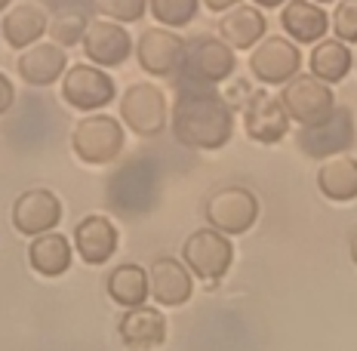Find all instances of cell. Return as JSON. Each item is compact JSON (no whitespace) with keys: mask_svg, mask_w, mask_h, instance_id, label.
<instances>
[{"mask_svg":"<svg viewBox=\"0 0 357 351\" xmlns=\"http://www.w3.org/2000/svg\"><path fill=\"white\" fill-rule=\"evenodd\" d=\"M169 126L178 145L219 151L234 136V111L215 87H178Z\"/></svg>","mask_w":357,"mask_h":351,"instance_id":"1","label":"cell"},{"mask_svg":"<svg viewBox=\"0 0 357 351\" xmlns=\"http://www.w3.org/2000/svg\"><path fill=\"white\" fill-rule=\"evenodd\" d=\"M237 56L222 37L191 34L185 40V59L178 71V87H219L234 77Z\"/></svg>","mask_w":357,"mask_h":351,"instance_id":"2","label":"cell"},{"mask_svg":"<svg viewBox=\"0 0 357 351\" xmlns=\"http://www.w3.org/2000/svg\"><path fill=\"white\" fill-rule=\"evenodd\" d=\"M123 124L102 111L80 117L71 130V151L89 167H105V163L117 160L123 151Z\"/></svg>","mask_w":357,"mask_h":351,"instance_id":"3","label":"cell"},{"mask_svg":"<svg viewBox=\"0 0 357 351\" xmlns=\"http://www.w3.org/2000/svg\"><path fill=\"white\" fill-rule=\"evenodd\" d=\"M354 139H357V121L351 117V108H342V105H336V111L326 114L324 121L311 126H299V133H296L299 151L314 160L345 154L354 145Z\"/></svg>","mask_w":357,"mask_h":351,"instance_id":"4","label":"cell"},{"mask_svg":"<svg viewBox=\"0 0 357 351\" xmlns=\"http://www.w3.org/2000/svg\"><path fill=\"white\" fill-rule=\"evenodd\" d=\"M121 121L136 136H145V139L160 136L169 124V105L163 89L148 84V80L130 84L121 96Z\"/></svg>","mask_w":357,"mask_h":351,"instance_id":"5","label":"cell"},{"mask_svg":"<svg viewBox=\"0 0 357 351\" xmlns=\"http://www.w3.org/2000/svg\"><path fill=\"white\" fill-rule=\"evenodd\" d=\"M204 213L210 228L222 231V234H247L259 219V200L243 185H225L206 197Z\"/></svg>","mask_w":357,"mask_h":351,"instance_id":"6","label":"cell"},{"mask_svg":"<svg viewBox=\"0 0 357 351\" xmlns=\"http://www.w3.org/2000/svg\"><path fill=\"white\" fill-rule=\"evenodd\" d=\"M62 99L71 108L96 114V111L108 108L117 99V87L105 68H99L93 62H77L62 77Z\"/></svg>","mask_w":357,"mask_h":351,"instance_id":"7","label":"cell"},{"mask_svg":"<svg viewBox=\"0 0 357 351\" xmlns=\"http://www.w3.org/2000/svg\"><path fill=\"white\" fill-rule=\"evenodd\" d=\"M250 71L259 84L284 87L296 74H302V50L289 37L280 34L262 37L250 53Z\"/></svg>","mask_w":357,"mask_h":351,"instance_id":"8","label":"cell"},{"mask_svg":"<svg viewBox=\"0 0 357 351\" xmlns=\"http://www.w3.org/2000/svg\"><path fill=\"white\" fill-rule=\"evenodd\" d=\"M280 102H284L289 121H296L299 126H311L336 111L333 87L317 80L314 74H296V77L280 89Z\"/></svg>","mask_w":357,"mask_h":351,"instance_id":"9","label":"cell"},{"mask_svg":"<svg viewBox=\"0 0 357 351\" xmlns=\"http://www.w3.org/2000/svg\"><path fill=\"white\" fill-rule=\"evenodd\" d=\"M182 259H185V268H188V271H195L197 278L215 283V281L225 278V271L231 268L234 246L228 241V234H222V231L200 228L185 241Z\"/></svg>","mask_w":357,"mask_h":351,"instance_id":"10","label":"cell"},{"mask_svg":"<svg viewBox=\"0 0 357 351\" xmlns=\"http://www.w3.org/2000/svg\"><path fill=\"white\" fill-rule=\"evenodd\" d=\"M136 59L142 65L145 74L151 77H178L185 59V40L178 37L173 28H145L136 40Z\"/></svg>","mask_w":357,"mask_h":351,"instance_id":"11","label":"cell"},{"mask_svg":"<svg viewBox=\"0 0 357 351\" xmlns=\"http://www.w3.org/2000/svg\"><path fill=\"white\" fill-rule=\"evenodd\" d=\"M289 124L293 121H289L280 96H274L271 89H252L247 105H243V130L252 142L278 145L289 133Z\"/></svg>","mask_w":357,"mask_h":351,"instance_id":"12","label":"cell"},{"mask_svg":"<svg viewBox=\"0 0 357 351\" xmlns=\"http://www.w3.org/2000/svg\"><path fill=\"white\" fill-rule=\"evenodd\" d=\"M80 47H84V56L93 65H99V68H117V65H123L132 56L136 43H132L130 31L123 25H117V22L89 19Z\"/></svg>","mask_w":357,"mask_h":351,"instance_id":"13","label":"cell"},{"mask_svg":"<svg viewBox=\"0 0 357 351\" xmlns=\"http://www.w3.org/2000/svg\"><path fill=\"white\" fill-rule=\"evenodd\" d=\"M62 219V204L53 191L47 188H28L22 191L13 204V228L25 237H40L53 231Z\"/></svg>","mask_w":357,"mask_h":351,"instance_id":"14","label":"cell"},{"mask_svg":"<svg viewBox=\"0 0 357 351\" xmlns=\"http://www.w3.org/2000/svg\"><path fill=\"white\" fill-rule=\"evenodd\" d=\"M148 296H154L158 305L167 308H178L191 299V271L185 262H178L173 256L154 259L148 268Z\"/></svg>","mask_w":357,"mask_h":351,"instance_id":"15","label":"cell"},{"mask_svg":"<svg viewBox=\"0 0 357 351\" xmlns=\"http://www.w3.org/2000/svg\"><path fill=\"white\" fill-rule=\"evenodd\" d=\"M16 71L28 87H53L56 80H62L65 71H68V56H65V50L56 47L53 40L34 43V47L19 53Z\"/></svg>","mask_w":357,"mask_h":351,"instance_id":"16","label":"cell"},{"mask_svg":"<svg viewBox=\"0 0 357 351\" xmlns=\"http://www.w3.org/2000/svg\"><path fill=\"white\" fill-rule=\"evenodd\" d=\"M280 28L289 40L299 43H317L330 31V16L324 6L311 3V0H287L280 6Z\"/></svg>","mask_w":357,"mask_h":351,"instance_id":"17","label":"cell"},{"mask_svg":"<svg viewBox=\"0 0 357 351\" xmlns=\"http://www.w3.org/2000/svg\"><path fill=\"white\" fill-rule=\"evenodd\" d=\"M117 333H121V342L130 351H154L167 339V320L151 305H139V308H130L121 318Z\"/></svg>","mask_w":357,"mask_h":351,"instance_id":"18","label":"cell"},{"mask_svg":"<svg viewBox=\"0 0 357 351\" xmlns=\"http://www.w3.org/2000/svg\"><path fill=\"white\" fill-rule=\"evenodd\" d=\"M74 246L86 265H105L117 250V228L105 216H86L74 228Z\"/></svg>","mask_w":357,"mask_h":351,"instance_id":"19","label":"cell"},{"mask_svg":"<svg viewBox=\"0 0 357 351\" xmlns=\"http://www.w3.org/2000/svg\"><path fill=\"white\" fill-rule=\"evenodd\" d=\"M265 28H268V22L262 16V10L252 3L234 6V10L222 13V19H219V37L231 50H252L265 37Z\"/></svg>","mask_w":357,"mask_h":351,"instance_id":"20","label":"cell"},{"mask_svg":"<svg viewBox=\"0 0 357 351\" xmlns=\"http://www.w3.org/2000/svg\"><path fill=\"white\" fill-rule=\"evenodd\" d=\"M50 19L37 3H16L6 10L3 22H0V34L13 50H28L47 34Z\"/></svg>","mask_w":357,"mask_h":351,"instance_id":"21","label":"cell"},{"mask_svg":"<svg viewBox=\"0 0 357 351\" xmlns=\"http://www.w3.org/2000/svg\"><path fill=\"white\" fill-rule=\"evenodd\" d=\"M317 188L326 200H336V204H348L357 197V160L351 154H336V158H326L317 170Z\"/></svg>","mask_w":357,"mask_h":351,"instance_id":"22","label":"cell"},{"mask_svg":"<svg viewBox=\"0 0 357 351\" xmlns=\"http://www.w3.org/2000/svg\"><path fill=\"white\" fill-rule=\"evenodd\" d=\"M351 65H354L351 50H348V43H342L339 37H324V40H317L308 56V68H311L308 74H314L317 80H324V84H330V87L345 80Z\"/></svg>","mask_w":357,"mask_h":351,"instance_id":"23","label":"cell"},{"mask_svg":"<svg viewBox=\"0 0 357 351\" xmlns=\"http://www.w3.org/2000/svg\"><path fill=\"white\" fill-rule=\"evenodd\" d=\"M28 262L43 278H59L71 268V244L59 231H47L28 246Z\"/></svg>","mask_w":357,"mask_h":351,"instance_id":"24","label":"cell"},{"mask_svg":"<svg viewBox=\"0 0 357 351\" xmlns=\"http://www.w3.org/2000/svg\"><path fill=\"white\" fill-rule=\"evenodd\" d=\"M108 296L126 311L145 305L148 299V271L139 265H121L108 274Z\"/></svg>","mask_w":357,"mask_h":351,"instance_id":"25","label":"cell"},{"mask_svg":"<svg viewBox=\"0 0 357 351\" xmlns=\"http://www.w3.org/2000/svg\"><path fill=\"white\" fill-rule=\"evenodd\" d=\"M86 25H89V16L84 10H59L53 19H50V37H53L56 47H77L86 34Z\"/></svg>","mask_w":357,"mask_h":351,"instance_id":"26","label":"cell"},{"mask_svg":"<svg viewBox=\"0 0 357 351\" xmlns=\"http://www.w3.org/2000/svg\"><path fill=\"white\" fill-rule=\"evenodd\" d=\"M200 0H148V13L154 22H160L163 28H185L197 19Z\"/></svg>","mask_w":357,"mask_h":351,"instance_id":"27","label":"cell"},{"mask_svg":"<svg viewBox=\"0 0 357 351\" xmlns=\"http://www.w3.org/2000/svg\"><path fill=\"white\" fill-rule=\"evenodd\" d=\"M96 10L102 19H111L117 25L139 22L148 13V0H96Z\"/></svg>","mask_w":357,"mask_h":351,"instance_id":"28","label":"cell"},{"mask_svg":"<svg viewBox=\"0 0 357 351\" xmlns=\"http://www.w3.org/2000/svg\"><path fill=\"white\" fill-rule=\"evenodd\" d=\"M330 28L342 43H357V0H339L330 16Z\"/></svg>","mask_w":357,"mask_h":351,"instance_id":"29","label":"cell"},{"mask_svg":"<svg viewBox=\"0 0 357 351\" xmlns=\"http://www.w3.org/2000/svg\"><path fill=\"white\" fill-rule=\"evenodd\" d=\"M13 102H16V87H13V80L6 77L3 71H0V114H6V111L13 108Z\"/></svg>","mask_w":357,"mask_h":351,"instance_id":"30","label":"cell"},{"mask_svg":"<svg viewBox=\"0 0 357 351\" xmlns=\"http://www.w3.org/2000/svg\"><path fill=\"white\" fill-rule=\"evenodd\" d=\"M200 3L210 13H228V10H234V6H241V0H200Z\"/></svg>","mask_w":357,"mask_h":351,"instance_id":"31","label":"cell"},{"mask_svg":"<svg viewBox=\"0 0 357 351\" xmlns=\"http://www.w3.org/2000/svg\"><path fill=\"white\" fill-rule=\"evenodd\" d=\"M287 0H252V6H259V10H278V6H284Z\"/></svg>","mask_w":357,"mask_h":351,"instance_id":"32","label":"cell"},{"mask_svg":"<svg viewBox=\"0 0 357 351\" xmlns=\"http://www.w3.org/2000/svg\"><path fill=\"white\" fill-rule=\"evenodd\" d=\"M351 259H354V265H357V231H354V237H351Z\"/></svg>","mask_w":357,"mask_h":351,"instance_id":"33","label":"cell"},{"mask_svg":"<svg viewBox=\"0 0 357 351\" xmlns=\"http://www.w3.org/2000/svg\"><path fill=\"white\" fill-rule=\"evenodd\" d=\"M311 3H317V6H324V3H336V0H311Z\"/></svg>","mask_w":357,"mask_h":351,"instance_id":"34","label":"cell"},{"mask_svg":"<svg viewBox=\"0 0 357 351\" xmlns=\"http://www.w3.org/2000/svg\"><path fill=\"white\" fill-rule=\"evenodd\" d=\"M10 3H13V0H0V13H3L6 6H10Z\"/></svg>","mask_w":357,"mask_h":351,"instance_id":"35","label":"cell"},{"mask_svg":"<svg viewBox=\"0 0 357 351\" xmlns=\"http://www.w3.org/2000/svg\"><path fill=\"white\" fill-rule=\"evenodd\" d=\"M354 68H357V53H354Z\"/></svg>","mask_w":357,"mask_h":351,"instance_id":"36","label":"cell"}]
</instances>
